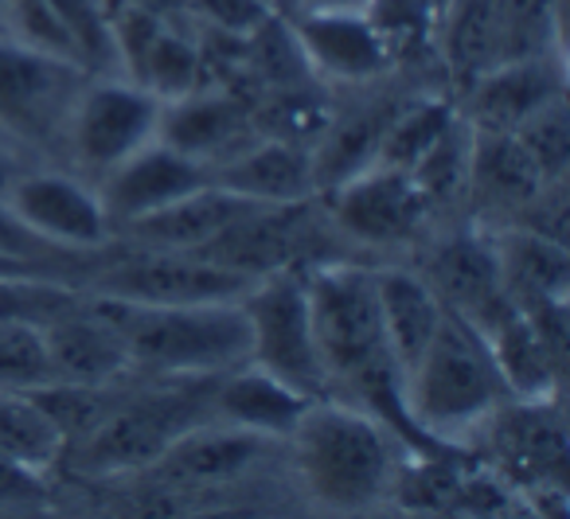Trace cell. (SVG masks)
<instances>
[{
    "label": "cell",
    "mask_w": 570,
    "mask_h": 519,
    "mask_svg": "<svg viewBox=\"0 0 570 519\" xmlns=\"http://www.w3.org/2000/svg\"><path fill=\"white\" fill-rule=\"evenodd\" d=\"M67 251L51 246L43 235H36L24 219H20L17 207L4 199L0 192V262H12V266H43V262L63 258Z\"/></svg>",
    "instance_id": "cell-39"
},
{
    "label": "cell",
    "mask_w": 570,
    "mask_h": 519,
    "mask_svg": "<svg viewBox=\"0 0 570 519\" xmlns=\"http://www.w3.org/2000/svg\"><path fill=\"white\" fill-rule=\"evenodd\" d=\"M254 207L258 204L219 188V184H204V188L173 199L168 207L145 215V219L126 223V231L145 251H199Z\"/></svg>",
    "instance_id": "cell-21"
},
{
    "label": "cell",
    "mask_w": 570,
    "mask_h": 519,
    "mask_svg": "<svg viewBox=\"0 0 570 519\" xmlns=\"http://www.w3.org/2000/svg\"><path fill=\"white\" fill-rule=\"evenodd\" d=\"M71 290L56 282H40L28 274H0V321H48V316L71 309Z\"/></svg>",
    "instance_id": "cell-35"
},
{
    "label": "cell",
    "mask_w": 570,
    "mask_h": 519,
    "mask_svg": "<svg viewBox=\"0 0 570 519\" xmlns=\"http://www.w3.org/2000/svg\"><path fill=\"white\" fill-rule=\"evenodd\" d=\"M95 309L121 332L134 371L165 379H212L250 360L243 301L215 305H134L98 297Z\"/></svg>",
    "instance_id": "cell-3"
},
{
    "label": "cell",
    "mask_w": 570,
    "mask_h": 519,
    "mask_svg": "<svg viewBox=\"0 0 570 519\" xmlns=\"http://www.w3.org/2000/svg\"><path fill=\"white\" fill-rule=\"evenodd\" d=\"M445 309L461 313L465 321L481 316L489 305L504 297V270H500V251L476 235H458L434 254L430 274H422Z\"/></svg>",
    "instance_id": "cell-26"
},
{
    "label": "cell",
    "mask_w": 570,
    "mask_h": 519,
    "mask_svg": "<svg viewBox=\"0 0 570 519\" xmlns=\"http://www.w3.org/2000/svg\"><path fill=\"white\" fill-rule=\"evenodd\" d=\"M302 274L328 386L336 379L356 386L360 394H367L383 422L395 410L403 414V375L391 363L387 340H383L375 274L352 262H309Z\"/></svg>",
    "instance_id": "cell-1"
},
{
    "label": "cell",
    "mask_w": 570,
    "mask_h": 519,
    "mask_svg": "<svg viewBox=\"0 0 570 519\" xmlns=\"http://www.w3.org/2000/svg\"><path fill=\"white\" fill-rule=\"evenodd\" d=\"M40 492H43L40 472L24 469V464L9 461V457H0V503H28Z\"/></svg>",
    "instance_id": "cell-41"
},
{
    "label": "cell",
    "mask_w": 570,
    "mask_h": 519,
    "mask_svg": "<svg viewBox=\"0 0 570 519\" xmlns=\"http://www.w3.org/2000/svg\"><path fill=\"white\" fill-rule=\"evenodd\" d=\"M469 129L481 134H512L535 110L562 98V59H515L497 63L469 82Z\"/></svg>",
    "instance_id": "cell-17"
},
{
    "label": "cell",
    "mask_w": 570,
    "mask_h": 519,
    "mask_svg": "<svg viewBox=\"0 0 570 519\" xmlns=\"http://www.w3.org/2000/svg\"><path fill=\"white\" fill-rule=\"evenodd\" d=\"M305 9H360V0H302Z\"/></svg>",
    "instance_id": "cell-42"
},
{
    "label": "cell",
    "mask_w": 570,
    "mask_h": 519,
    "mask_svg": "<svg viewBox=\"0 0 570 519\" xmlns=\"http://www.w3.org/2000/svg\"><path fill=\"white\" fill-rule=\"evenodd\" d=\"M51 383L40 321H0V386L36 391Z\"/></svg>",
    "instance_id": "cell-33"
},
{
    "label": "cell",
    "mask_w": 570,
    "mask_h": 519,
    "mask_svg": "<svg viewBox=\"0 0 570 519\" xmlns=\"http://www.w3.org/2000/svg\"><path fill=\"white\" fill-rule=\"evenodd\" d=\"M4 9L12 12V28H17V40L20 43L48 51V56L75 59V63H82V56H79V48H75L71 32H67V25L59 20V12L51 9L48 0H9ZM82 67H87V63H82Z\"/></svg>",
    "instance_id": "cell-37"
},
{
    "label": "cell",
    "mask_w": 570,
    "mask_h": 519,
    "mask_svg": "<svg viewBox=\"0 0 570 519\" xmlns=\"http://www.w3.org/2000/svg\"><path fill=\"white\" fill-rule=\"evenodd\" d=\"M266 438L246 433L238 425H188L165 453L157 457L153 469L168 480H184V484H219L238 472H246L258 461Z\"/></svg>",
    "instance_id": "cell-25"
},
{
    "label": "cell",
    "mask_w": 570,
    "mask_h": 519,
    "mask_svg": "<svg viewBox=\"0 0 570 519\" xmlns=\"http://www.w3.org/2000/svg\"><path fill=\"white\" fill-rule=\"evenodd\" d=\"M309 394L294 391L277 375L262 371L258 363H238L223 371V386L215 391V410L227 425H238L246 433H258L266 441L289 438L302 414L309 410Z\"/></svg>",
    "instance_id": "cell-22"
},
{
    "label": "cell",
    "mask_w": 570,
    "mask_h": 519,
    "mask_svg": "<svg viewBox=\"0 0 570 519\" xmlns=\"http://www.w3.org/2000/svg\"><path fill=\"white\" fill-rule=\"evenodd\" d=\"M188 4L204 25H212L215 32L230 36V40H246L274 17L269 0H188Z\"/></svg>",
    "instance_id": "cell-40"
},
{
    "label": "cell",
    "mask_w": 570,
    "mask_h": 519,
    "mask_svg": "<svg viewBox=\"0 0 570 519\" xmlns=\"http://www.w3.org/2000/svg\"><path fill=\"white\" fill-rule=\"evenodd\" d=\"M87 87V67L28 48L17 36L0 40V129L24 145L63 137L67 118Z\"/></svg>",
    "instance_id": "cell-6"
},
{
    "label": "cell",
    "mask_w": 570,
    "mask_h": 519,
    "mask_svg": "<svg viewBox=\"0 0 570 519\" xmlns=\"http://www.w3.org/2000/svg\"><path fill=\"white\" fill-rule=\"evenodd\" d=\"M302 270L305 266L277 270L246 290L243 313L250 324V363L309 399H325L328 375L317 352V336H313Z\"/></svg>",
    "instance_id": "cell-5"
},
{
    "label": "cell",
    "mask_w": 570,
    "mask_h": 519,
    "mask_svg": "<svg viewBox=\"0 0 570 519\" xmlns=\"http://www.w3.org/2000/svg\"><path fill=\"white\" fill-rule=\"evenodd\" d=\"M63 441L67 438L48 418V410L36 402L32 391L0 386V457L43 472L63 453Z\"/></svg>",
    "instance_id": "cell-29"
},
{
    "label": "cell",
    "mask_w": 570,
    "mask_h": 519,
    "mask_svg": "<svg viewBox=\"0 0 570 519\" xmlns=\"http://www.w3.org/2000/svg\"><path fill=\"white\" fill-rule=\"evenodd\" d=\"M191 407H196V402L184 399V394H149V399L106 410L87 430L82 464H87L90 472L153 469L157 457L165 453L188 425H196Z\"/></svg>",
    "instance_id": "cell-10"
},
{
    "label": "cell",
    "mask_w": 570,
    "mask_h": 519,
    "mask_svg": "<svg viewBox=\"0 0 570 519\" xmlns=\"http://www.w3.org/2000/svg\"><path fill=\"white\" fill-rule=\"evenodd\" d=\"M469 324L484 336V344H489L492 360H497V371L512 399H551L554 383H559V375H562V360L551 352V344L539 336V329L531 324V316L523 313L520 301H512L504 293L497 305H489Z\"/></svg>",
    "instance_id": "cell-18"
},
{
    "label": "cell",
    "mask_w": 570,
    "mask_h": 519,
    "mask_svg": "<svg viewBox=\"0 0 570 519\" xmlns=\"http://www.w3.org/2000/svg\"><path fill=\"white\" fill-rule=\"evenodd\" d=\"M199 75H204L199 48L191 40H184L180 32H173L168 25H160L153 32V40L145 43L137 63L129 67V79L141 82L145 90H153L160 102H173V98L199 90Z\"/></svg>",
    "instance_id": "cell-31"
},
{
    "label": "cell",
    "mask_w": 570,
    "mask_h": 519,
    "mask_svg": "<svg viewBox=\"0 0 570 519\" xmlns=\"http://www.w3.org/2000/svg\"><path fill=\"white\" fill-rule=\"evenodd\" d=\"M157 141L173 145L176 153L212 168L250 141V110L235 95L191 90V95L165 102Z\"/></svg>",
    "instance_id": "cell-20"
},
{
    "label": "cell",
    "mask_w": 570,
    "mask_h": 519,
    "mask_svg": "<svg viewBox=\"0 0 570 519\" xmlns=\"http://www.w3.org/2000/svg\"><path fill=\"white\" fill-rule=\"evenodd\" d=\"M442 56L450 75L469 87L500 63V9L497 0H445Z\"/></svg>",
    "instance_id": "cell-27"
},
{
    "label": "cell",
    "mask_w": 570,
    "mask_h": 519,
    "mask_svg": "<svg viewBox=\"0 0 570 519\" xmlns=\"http://www.w3.org/2000/svg\"><path fill=\"white\" fill-rule=\"evenodd\" d=\"M500 251V270H504V290L515 301H567L570 262L567 243H554L535 231H512Z\"/></svg>",
    "instance_id": "cell-28"
},
{
    "label": "cell",
    "mask_w": 570,
    "mask_h": 519,
    "mask_svg": "<svg viewBox=\"0 0 570 519\" xmlns=\"http://www.w3.org/2000/svg\"><path fill=\"white\" fill-rule=\"evenodd\" d=\"M12 176H17V168H12V160L4 157V153H0V192L9 188V184H12Z\"/></svg>",
    "instance_id": "cell-43"
},
{
    "label": "cell",
    "mask_w": 570,
    "mask_h": 519,
    "mask_svg": "<svg viewBox=\"0 0 570 519\" xmlns=\"http://www.w3.org/2000/svg\"><path fill=\"white\" fill-rule=\"evenodd\" d=\"M59 12V20L71 32L75 48H79L82 63H114V36H110V12L102 0H48Z\"/></svg>",
    "instance_id": "cell-36"
},
{
    "label": "cell",
    "mask_w": 570,
    "mask_h": 519,
    "mask_svg": "<svg viewBox=\"0 0 570 519\" xmlns=\"http://www.w3.org/2000/svg\"><path fill=\"white\" fill-rule=\"evenodd\" d=\"M4 199L20 219L59 251H98L110 243L114 223L102 199L67 173H28L12 176Z\"/></svg>",
    "instance_id": "cell-12"
},
{
    "label": "cell",
    "mask_w": 570,
    "mask_h": 519,
    "mask_svg": "<svg viewBox=\"0 0 570 519\" xmlns=\"http://www.w3.org/2000/svg\"><path fill=\"white\" fill-rule=\"evenodd\" d=\"M395 433L375 410L317 399L289 433L294 464L317 503L364 511L395 488Z\"/></svg>",
    "instance_id": "cell-2"
},
{
    "label": "cell",
    "mask_w": 570,
    "mask_h": 519,
    "mask_svg": "<svg viewBox=\"0 0 570 519\" xmlns=\"http://www.w3.org/2000/svg\"><path fill=\"white\" fill-rule=\"evenodd\" d=\"M500 9V63L559 56L562 4L559 0H497Z\"/></svg>",
    "instance_id": "cell-32"
},
{
    "label": "cell",
    "mask_w": 570,
    "mask_h": 519,
    "mask_svg": "<svg viewBox=\"0 0 570 519\" xmlns=\"http://www.w3.org/2000/svg\"><path fill=\"white\" fill-rule=\"evenodd\" d=\"M43 347H48L51 383L71 386H110L126 371H134L121 332L90 309H63L43 321Z\"/></svg>",
    "instance_id": "cell-16"
},
{
    "label": "cell",
    "mask_w": 570,
    "mask_h": 519,
    "mask_svg": "<svg viewBox=\"0 0 570 519\" xmlns=\"http://www.w3.org/2000/svg\"><path fill=\"white\" fill-rule=\"evenodd\" d=\"M204 184H212V168L176 153L173 145L149 141L145 149H137L134 157H126L118 168L106 173L98 199H102L114 227H126V223L145 219V215L160 212V207L204 188Z\"/></svg>",
    "instance_id": "cell-14"
},
{
    "label": "cell",
    "mask_w": 570,
    "mask_h": 519,
    "mask_svg": "<svg viewBox=\"0 0 570 519\" xmlns=\"http://www.w3.org/2000/svg\"><path fill=\"white\" fill-rule=\"evenodd\" d=\"M317 215H313V199L302 204H258L235 219L219 238L199 246V258L227 266L243 277H266L277 270H297L309 266L313 251H317Z\"/></svg>",
    "instance_id": "cell-9"
},
{
    "label": "cell",
    "mask_w": 570,
    "mask_h": 519,
    "mask_svg": "<svg viewBox=\"0 0 570 519\" xmlns=\"http://www.w3.org/2000/svg\"><path fill=\"white\" fill-rule=\"evenodd\" d=\"M254 277L199 258L196 251H145L114 262L95 277L98 297L134 301V305H215L243 301Z\"/></svg>",
    "instance_id": "cell-8"
},
{
    "label": "cell",
    "mask_w": 570,
    "mask_h": 519,
    "mask_svg": "<svg viewBox=\"0 0 570 519\" xmlns=\"http://www.w3.org/2000/svg\"><path fill=\"white\" fill-rule=\"evenodd\" d=\"M453 126H458V114H453V106L442 102V98L411 102L406 110H399L387 118V126H383V134H380L375 160L411 173V168L419 165V160L426 157Z\"/></svg>",
    "instance_id": "cell-30"
},
{
    "label": "cell",
    "mask_w": 570,
    "mask_h": 519,
    "mask_svg": "<svg viewBox=\"0 0 570 519\" xmlns=\"http://www.w3.org/2000/svg\"><path fill=\"white\" fill-rule=\"evenodd\" d=\"M484 336L461 313L445 309L434 340L403 375V414L426 438H461L492 418L508 402Z\"/></svg>",
    "instance_id": "cell-4"
},
{
    "label": "cell",
    "mask_w": 570,
    "mask_h": 519,
    "mask_svg": "<svg viewBox=\"0 0 570 519\" xmlns=\"http://www.w3.org/2000/svg\"><path fill=\"white\" fill-rule=\"evenodd\" d=\"M520 137V145L531 153L539 168H543L547 180H562L567 176V160H570V118H567V102L554 98L543 110H535L520 129H512Z\"/></svg>",
    "instance_id": "cell-34"
},
{
    "label": "cell",
    "mask_w": 570,
    "mask_h": 519,
    "mask_svg": "<svg viewBox=\"0 0 570 519\" xmlns=\"http://www.w3.org/2000/svg\"><path fill=\"white\" fill-rule=\"evenodd\" d=\"M328 212L348 238L372 246H395L419 231L430 204L419 192V184L411 180V173L372 160L336 184Z\"/></svg>",
    "instance_id": "cell-11"
},
{
    "label": "cell",
    "mask_w": 570,
    "mask_h": 519,
    "mask_svg": "<svg viewBox=\"0 0 570 519\" xmlns=\"http://www.w3.org/2000/svg\"><path fill=\"white\" fill-rule=\"evenodd\" d=\"M212 184L250 199V204H302L317 196L313 153L285 137L246 141L219 165H212Z\"/></svg>",
    "instance_id": "cell-19"
},
{
    "label": "cell",
    "mask_w": 570,
    "mask_h": 519,
    "mask_svg": "<svg viewBox=\"0 0 570 519\" xmlns=\"http://www.w3.org/2000/svg\"><path fill=\"white\" fill-rule=\"evenodd\" d=\"M547 184L543 168L531 160V153L520 145L515 134H481L469 129V184L481 204L497 212H523Z\"/></svg>",
    "instance_id": "cell-24"
},
{
    "label": "cell",
    "mask_w": 570,
    "mask_h": 519,
    "mask_svg": "<svg viewBox=\"0 0 570 519\" xmlns=\"http://www.w3.org/2000/svg\"><path fill=\"white\" fill-rule=\"evenodd\" d=\"M305 63L336 82H372L387 71L391 48L364 9H309L294 25Z\"/></svg>",
    "instance_id": "cell-15"
},
{
    "label": "cell",
    "mask_w": 570,
    "mask_h": 519,
    "mask_svg": "<svg viewBox=\"0 0 570 519\" xmlns=\"http://www.w3.org/2000/svg\"><path fill=\"white\" fill-rule=\"evenodd\" d=\"M360 9L383 36L391 56L406 43L422 40L434 25V0H360Z\"/></svg>",
    "instance_id": "cell-38"
},
{
    "label": "cell",
    "mask_w": 570,
    "mask_h": 519,
    "mask_svg": "<svg viewBox=\"0 0 570 519\" xmlns=\"http://www.w3.org/2000/svg\"><path fill=\"white\" fill-rule=\"evenodd\" d=\"M484 425H489L504 477H512L515 484L539 488V492L547 484H562L567 425L551 399H508L492 410Z\"/></svg>",
    "instance_id": "cell-13"
},
{
    "label": "cell",
    "mask_w": 570,
    "mask_h": 519,
    "mask_svg": "<svg viewBox=\"0 0 570 519\" xmlns=\"http://www.w3.org/2000/svg\"><path fill=\"white\" fill-rule=\"evenodd\" d=\"M4 4H9V0H0V9H4Z\"/></svg>",
    "instance_id": "cell-44"
},
{
    "label": "cell",
    "mask_w": 570,
    "mask_h": 519,
    "mask_svg": "<svg viewBox=\"0 0 570 519\" xmlns=\"http://www.w3.org/2000/svg\"><path fill=\"white\" fill-rule=\"evenodd\" d=\"M372 274H375V297H380L387 355L399 368V375H406L414 368V360L426 352L430 340H434L438 324L445 316V305L422 274H411V270H399V266L372 270Z\"/></svg>",
    "instance_id": "cell-23"
},
{
    "label": "cell",
    "mask_w": 570,
    "mask_h": 519,
    "mask_svg": "<svg viewBox=\"0 0 570 519\" xmlns=\"http://www.w3.org/2000/svg\"><path fill=\"white\" fill-rule=\"evenodd\" d=\"M160 110L165 102L134 79L87 82L67 118L63 137L82 168L106 176L137 149L157 141Z\"/></svg>",
    "instance_id": "cell-7"
}]
</instances>
